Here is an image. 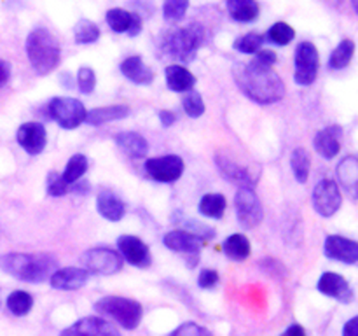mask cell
<instances>
[{
	"label": "cell",
	"mask_w": 358,
	"mask_h": 336,
	"mask_svg": "<svg viewBox=\"0 0 358 336\" xmlns=\"http://www.w3.org/2000/svg\"><path fill=\"white\" fill-rule=\"evenodd\" d=\"M233 79L245 97L261 105L276 104L285 97V84L271 65L254 58L248 63H236L233 66Z\"/></svg>",
	"instance_id": "obj_1"
},
{
	"label": "cell",
	"mask_w": 358,
	"mask_h": 336,
	"mask_svg": "<svg viewBox=\"0 0 358 336\" xmlns=\"http://www.w3.org/2000/svg\"><path fill=\"white\" fill-rule=\"evenodd\" d=\"M58 259L48 252L41 254H24V252H9L0 255V270L17 280L30 284H41L51 279L56 272Z\"/></svg>",
	"instance_id": "obj_2"
},
{
	"label": "cell",
	"mask_w": 358,
	"mask_h": 336,
	"mask_svg": "<svg viewBox=\"0 0 358 336\" xmlns=\"http://www.w3.org/2000/svg\"><path fill=\"white\" fill-rule=\"evenodd\" d=\"M208 41V31L201 23H189L168 30L161 38V52L178 63L194 62L198 51Z\"/></svg>",
	"instance_id": "obj_3"
},
{
	"label": "cell",
	"mask_w": 358,
	"mask_h": 336,
	"mask_svg": "<svg viewBox=\"0 0 358 336\" xmlns=\"http://www.w3.org/2000/svg\"><path fill=\"white\" fill-rule=\"evenodd\" d=\"M27 55L31 66L38 76H48L62 59V48L59 42L48 28L37 27L27 37Z\"/></svg>",
	"instance_id": "obj_4"
},
{
	"label": "cell",
	"mask_w": 358,
	"mask_h": 336,
	"mask_svg": "<svg viewBox=\"0 0 358 336\" xmlns=\"http://www.w3.org/2000/svg\"><path fill=\"white\" fill-rule=\"evenodd\" d=\"M94 310L129 331L138 328L143 317L142 304L138 301L122 296H103L94 303Z\"/></svg>",
	"instance_id": "obj_5"
},
{
	"label": "cell",
	"mask_w": 358,
	"mask_h": 336,
	"mask_svg": "<svg viewBox=\"0 0 358 336\" xmlns=\"http://www.w3.org/2000/svg\"><path fill=\"white\" fill-rule=\"evenodd\" d=\"M80 265L90 275H114L121 272L124 261L117 251L108 247H94L84 252Z\"/></svg>",
	"instance_id": "obj_6"
},
{
	"label": "cell",
	"mask_w": 358,
	"mask_h": 336,
	"mask_svg": "<svg viewBox=\"0 0 358 336\" xmlns=\"http://www.w3.org/2000/svg\"><path fill=\"white\" fill-rule=\"evenodd\" d=\"M86 107L76 98L56 97L49 102V115L65 130H76L80 122L86 121Z\"/></svg>",
	"instance_id": "obj_7"
},
{
	"label": "cell",
	"mask_w": 358,
	"mask_h": 336,
	"mask_svg": "<svg viewBox=\"0 0 358 336\" xmlns=\"http://www.w3.org/2000/svg\"><path fill=\"white\" fill-rule=\"evenodd\" d=\"M296 72L294 79L299 86H311L317 80L318 69H320V55L313 42L304 41L296 48Z\"/></svg>",
	"instance_id": "obj_8"
},
{
	"label": "cell",
	"mask_w": 358,
	"mask_h": 336,
	"mask_svg": "<svg viewBox=\"0 0 358 336\" xmlns=\"http://www.w3.org/2000/svg\"><path fill=\"white\" fill-rule=\"evenodd\" d=\"M234 209H236L238 223L245 230L259 226L264 217L261 198L254 191V188H238L236 196H234Z\"/></svg>",
	"instance_id": "obj_9"
},
{
	"label": "cell",
	"mask_w": 358,
	"mask_h": 336,
	"mask_svg": "<svg viewBox=\"0 0 358 336\" xmlns=\"http://www.w3.org/2000/svg\"><path fill=\"white\" fill-rule=\"evenodd\" d=\"M313 209L322 217H332L343 205V195L339 191L338 182L331 181V178H324L318 182L313 189Z\"/></svg>",
	"instance_id": "obj_10"
},
{
	"label": "cell",
	"mask_w": 358,
	"mask_h": 336,
	"mask_svg": "<svg viewBox=\"0 0 358 336\" xmlns=\"http://www.w3.org/2000/svg\"><path fill=\"white\" fill-rule=\"evenodd\" d=\"M163 241L170 251L178 252V254L184 255L189 268H194L199 261V252H201L203 241L205 240H201V238L196 237V234L187 233V231L175 230L164 234Z\"/></svg>",
	"instance_id": "obj_11"
},
{
	"label": "cell",
	"mask_w": 358,
	"mask_h": 336,
	"mask_svg": "<svg viewBox=\"0 0 358 336\" xmlns=\"http://www.w3.org/2000/svg\"><path fill=\"white\" fill-rule=\"evenodd\" d=\"M184 160L177 154H168V156L161 158H150L145 163V172L150 178L157 182H164V184H170V182L178 181L184 174Z\"/></svg>",
	"instance_id": "obj_12"
},
{
	"label": "cell",
	"mask_w": 358,
	"mask_h": 336,
	"mask_svg": "<svg viewBox=\"0 0 358 336\" xmlns=\"http://www.w3.org/2000/svg\"><path fill=\"white\" fill-rule=\"evenodd\" d=\"M59 336H121L115 326L103 317H84L73 322Z\"/></svg>",
	"instance_id": "obj_13"
},
{
	"label": "cell",
	"mask_w": 358,
	"mask_h": 336,
	"mask_svg": "<svg viewBox=\"0 0 358 336\" xmlns=\"http://www.w3.org/2000/svg\"><path fill=\"white\" fill-rule=\"evenodd\" d=\"M119 254L129 262V265L136 266V268H147L150 266L152 259H150L149 247L140 240L138 237L133 234H122L117 240Z\"/></svg>",
	"instance_id": "obj_14"
},
{
	"label": "cell",
	"mask_w": 358,
	"mask_h": 336,
	"mask_svg": "<svg viewBox=\"0 0 358 336\" xmlns=\"http://www.w3.org/2000/svg\"><path fill=\"white\" fill-rule=\"evenodd\" d=\"M325 255L334 261H341L345 265H355L358 262V241L341 237V234H331L325 238L324 244Z\"/></svg>",
	"instance_id": "obj_15"
},
{
	"label": "cell",
	"mask_w": 358,
	"mask_h": 336,
	"mask_svg": "<svg viewBox=\"0 0 358 336\" xmlns=\"http://www.w3.org/2000/svg\"><path fill=\"white\" fill-rule=\"evenodd\" d=\"M16 140L28 154L37 156L44 150L45 142H48V133H45L44 125H41V122H24L17 128Z\"/></svg>",
	"instance_id": "obj_16"
},
{
	"label": "cell",
	"mask_w": 358,
	"mask_h": 336,
	"mask_svg": "<svg viewBox=\"0 0 358 336\" xmlns=\"http://www.w3.org/2000/svg\"><path fill=\"white\" fill-rule=\"evenodd\" d=\"M317 287L322 294H325L329 298H334L339 303H352L353 298H355L348 280L334 272H325L320 276V280H318Z\"/></svg>",
	"instance_id": "obj_17"
},
{
	"label": "cell",
	"mask_w": 358,
	"mask_h": 336,
	"mask_svg": "<svg viewBox=\"0 0 358 336\" xmlns=\"http://www.w3.org/2000/svg\"><path fill=\"white\" fill-rule=\"evenodd\" d=\"M215 164L219 174L226 181L238 184L240 188H255V178L250 175V170L238 164L236 161H233L226 154H215Z\"/></svg>",
	"instance_id": "obj_18"
},
{
	"label": "cell",
	"mask_w": 358,
	"mask_h": 336,
	"mask_svg": "<svg viewBox=\"0 0 358 336\" xmlns=\"http://www.w3.org/2000/svg\"><path fill=\"white\" fill-rule=\"evenodd\" d=\"M107 23L115 34H128L129 37H136L142 31V18L135 13L114 7L107 10Z\"/></svg>",
	"instance_id": "obj_19"
},
{
	"label": "cell",
	"mask_w": 358,
	"mask_h": 336,
	"mask_svg": "<svg viewBox=\"0 0 358 336\" xmlns=\"http://www.w3.org/2000/svg\"><path fill=\"white\" fill-rule=\"evenodd\" d=\"M87 279H90V273L83 266H69V268L56 270L49 282H51L52 289L77 290L86 286Z\"/></svg>",
	"instance_id": "obj_20"
},
{
	"label": "cell",
	"mask_w": 358,
	"mask_h": 336,
	"mask_svg": "<svg viewBox=\"0 0 358 336\" xmlns=\"http://www.w3.org/2000/svg\"><path fill=\"white\" fill-rule=\"evenodd\" d=\"M341 136H343V128L338 125L327 126V128L320 130V132L315 135V149L325 160H332L339 154L341 150Z\"/></svg>",
	"instance_id": "obj_21"
},
{
	"label": "cell",
	"mask_w": 358,
	"mask_h": 336,
	"mask_svg": "<svg viewBox=\"0 0 358 336\" xmlns=\"http://www.w3.org/2000/svg\"><path fill=\"white\" fill-rule=\"evenodd\" d=\"M338 181L345 192L352 198L358 200V158L357 156H346L339 161L338 168Z\"/></svg>",
	"instance_id": "obj_22"
},
{
	"label": "cell",
	"mask_w": 358,
	"mask_h": 336,
	"mask_svg": "<svg viewBox=\"0 0 358 336\" xmlns=\"http://www.w3.org/2000/svg\"><path fill=\"white\" fill-rule=\"evenodd\" d=\"M96 209L101 217H105L107 220H114V223L121 220L126 214V205L122 203V200L108 189H103L96 196Z\"/></svg>",
	"instance_id": "obj_23"
},
{
	"label": "cell",
	"mask_w": 358,
	"mask_h": 336,
	"mask_svg": "<svg viewBox=\"0 0 358 336\" xmlns=\"http://www.w3.org/2000/svg\"><path fill=\"white\" fill-rule=\"evenodd\" d=\"M121 72L126 79L135 84H142V86H147L154 80L152 69H149L140 56H128L121 63Z\"/></svg>",
	"instance_id": "obj_24"
},
{
	"label": "cell",
	"mask_w": 358,
	"mask_h": 336,
	"mask_svg": "<svg viewBox=\"0 0 358 336\" xmlns=\"http://www.w3.org/2000/svg\"><path fill=\"white\" fill-rule=\"evenodd\" d=\"M131 108L128 105H107V107H98L93 111H87L86 122L91 126H101L105 122L117 121V119L128 118Z\"/></svg>",
	"instance_id": "obj_25"
},
{
	"label": "cell",
	"mask_w": 358,
	"mask_h": 336,
	"mask_svg": "<svg viewBox=\"0 0 358 336\" xmlns=\"http://www.w3.org/2000/svg\"><path fill=\"white\" fill-rule=\"evenodd\" d=\"M166 84L171 91H177V93L192 91L196 84V76L185 66L175 63L166 69Z\"/></svg>",
	"instance_id": "obj_26"
},
{
	"label": "cell",
	"mask_w": 358,
	"mask_h": 336,
	"mask_svg": "<svg viewBox=\"0 0 358 336\" xmlns=\"http://www.w3.org/2000/svg\"><path fill=\"white\" fill-rule=\"evenodd\" d=\"M115 144L128 154L129 158H143L149 153V144L145 136L136 132H121L115 135Z\"/></svg>",
	"instance_id": "obj_27"
},
{
	"label": "cell",
	"mask_w": 358,
	"mask_h": 336,
	"mask_svg": "<svg viewBox=\"0 0 358 336\" xmlns=\"http://www.w3.org/2000/svg\"><path fill=\"white\" fill-rule=\"evenodd\" d=\"M227 10L234 21L252 23L259 18L261 7H259L257 0H227Z\"/></svg>",
	"instance_id": "obj_28"
},
{
	"label": "cell",
	"mask_w": 358,
	"mask_h": 336,
	"mask_svg": "<svg viewBox=\"0 0 358 336\" xmlns=\"http://www.w3.org/2000/svg\"><path fill=\"white\" fill-rule=\"evenodd\" d=\"M222 251L224 254H226L229 259H233V261H245V259L250 255L252 247H250V241H248V238L245 237V234L234 233L224 241Z\"/></svg>",
	"instance_id": "obj_29"
},
{
	"label": "cell",
	"mask_w": 358,
	"mask_h": 336,
	"mask_svg": "<svg viewBox=\"0 0 358 336\" xmlns=\"http://www.w3.org/2000/svg\"><path fill=\"white\" fill-rule=\"evenodd\" d=\"M86 172H87V158L84 156V154H73V156L69 160V163H66L65 172L59 175H62L63 184L69 186L70 192H72V186L76 184V182L79 181Z\"/></svg>",
	"instance_id": "obj_30"
},
{
	"label": "cell",
	"mask_w": 358,
	"mask_h": 336,
	"mask_svg": "<svg viewBox=\"0 0 358 336\" xmlns=\"http://www.w3.org/2000/svg\"><path fill=\"white\" fill-rule=\"evenodd\" d=\"M353 55H355V42L352 38H343L338 48L332 51L331 58H329V66L332 70L346 69L352 63Z\"/></svg>",
	"instance_id": "obj_31"
},
{
	"label": "cell",
	"mask_w": 358,
	"mask_h": 336,
	"mask_svg": "<svg viewBox=\"0 0 358 336\" xmlns=\"http://www.w3.org/2000/svg\"><path fill=\"white\" fill-rule=\"evenodd\" d=\"M290 168H292L294 177L297 178V182H301V184L308 182L311 168V158L304 147H297V149H294V153L290 154Z\"/></svg>",
	"instance_id": "obj_32"
},
{
	"label": "cell",
	"mask_w": 358,
	"mask_h": 336,
	"mask_svg": "<svg viewBox=\"0 0 358 336\" xmlns=\"http://www.w3.org/2000/svg\"><path fill=\"white\" fill-rule=\"evenodd\" d=\"M226 198L220 192H208L199 202V210H201L203 216L212 217V219H220L224 212H226Z\"/></svg>",
	"instance_id": "obj_33"
},
{
	"label": "cell",
	"mask_w": 358,
	"mask_h": 336,
	"mask_svg": "<svg viewBox=\"0 0 358 336\" xmlns=\"http://www.w3.org/2000/svg\"><path fill=\"white\" fill-rule=\"evenodd\" d=\"M173 220H177V224L180 226L178 230L187 231V233L191 234H196V237H199L201 240H210V238L215 237V231H213L212 227L205 226V224H201L196 219H189V217H185L184 214L180 212L173 214Z\"/></svg>",
	"instance_id": "obj_34"
},
{
	"label": "cell",
	"mask_w": 358,
	"mask_h": 336,
	"mask_svg": "<svg viewBox=\"0 0 358 336\" xmlns=\"http://www.w3.org/2000/svg\"><path fill=\"white\" fill-rule=\"evenodd\" d=\"M31 307H34V298L27 290H14L7 298V308L16 317H23V315L30 314Z\"/></svg>",
	"instance_id": "obj_35"
},
{
	"label": "cell",
	"mask_w": 358,
	"mask_h": 336,
	"mask_svg": "<svg viewBox=\"0 0 358 336\" xmlns=\"http://www.w3.org/2000/svg\"><path fill=\"white\" fill-rule=\"evenodd\" d=\"M73 37L77 44H93L100 38V28L90 20H80L73 28Z\"/></svg>",
	"instance_id": "obj_36"
},
{
	"label": "cell",
	"mask_w": 358,
	"mask_h": 336,
	"mask_svg": "<svg viewBox=\"0 0 358 336\" xmlns=\"http://www.w3.org/2000/svg\"><path fill=\"white\" fill-rule=\"evenodd\" d=\"M294 37H296V31H294V28L290 27L289 23H285V21H278V23L273 24L268 31L269 42H273V44L276 46H287L289 42L294 41Z\"/></svg>",
	"instance_id": "obj_37"
},
{
	"label": "cell",
	"mask_w": 358,
	"mask_h": 336,
	"mask_svg": "<svg viewBox=\"0 0 358 336\" xmlns=\"http://www.w3.org/2000/svg\"><path fill=\"white\" fill-rule=\"evenodd\" d=\"M262 42H264V37L261 34H255V31H250L247 35H241L234 41L233 48L236 51L243 52V55H255L259 49L262 48Z\"/></svg>",
	"instance_id": "obj_38"
},
{
	"label": "cell",
	"mask_w": 358,
	"mask_h": 336,
	"mask_svg": "<svg viewBox=\"0 0 358 336\" xmlns=\"http://www.w3.org/2000/svg\"><path fill=\"white\" fill-rule=\"evenodd\" d=\"M189 9V0H164L163 4V16L170 23L184 20L185 13Z\"/></svg>",
	"instance_id": "obj_39"
},
{
	"label": "cell",
	"mask_w": 358,
	"mask_h": 336,
	"mask_svg": "<svg viewBox=\"0 0 358 336\" xmlns=\"http://www.w3.org/2000/svg\"><path fill=\"white\" fill-rule=\"evenodd\" d=\"M182 105H184V111L191 118H201L205 114V102H203L201 93H198L194 90L187 91V94L182 100Z\"/></svg>",
	"instance_id": "obj_40"
},
{
	"label": "cell",
	"mask_w": 358,
	"mask_h": 336,
	"mask_svg": "<svg viewBox=\"0 0 358 336\" xmlns=\"http://www.w3.org/2000/svg\"><path fill=\"white\" fill-rule=\"evenodd\" d=\"M94 86H96V76H94V70L90 66H80L79 72H77V88H79L80 93L90 94L93 93Z\"/></svg>",
	"instance_id": "obj_41"
},
{
	"label": "cell",
	"mask_w": 358,
	"mask_h": 336,
	"mask_svg": "<svg viewBox=\"0 0 358 336\" xmlns=\"http://www.w3.org/2000/svg\"><path fill=\"white\" fill-rule=\"evenodd\" d=\"M168 336H213L208 329H205L203 326L196 324V322H184L182 326H178L175 331H171Z\"/></svg>",
	"instance_id": "obj_42"
},
{
	"label": "cell",
	"mask_w": 358,
	"mask_h": 336,
	"mask_svg": "<svg viewBox=\"0 0 358 336\" xmlns=\"http://www.w3.org/2000/svg\"><path fill=\"white\" fill-rule=\"evenodd\" d=\"M66 192H70V188L63 184L62 175H59L58 172H51V174L48 175V195L59 198V196H65Z\"/></svg>",
	"instance_id": "obj_43"
},
{
	"label": "cell",
	"mask_w": 358,
	"mask_h": 336,
	"mask_svg": "<svg viewBox=\"0 0 358 336\" xmlns=\"http://www.w3.org/2000/svg\"><path fill=\"white\" fill-rule=\"evenodd\" d=\"M198 280L201 289H212V287H215L217 282H219V273H217L215 270H203V272L199 273Z\"/></svg>",
	"instance_id": "obj_44"
},
{
	"label": "cell",
	"mask_w": 358,
	"mask_h": 336,
	"mask_svg": "<svg viewBox=\"0 0 358 336\" xmlns=\"http://www.w3.org/2000/svg\"><path fill=\"white\" fill-rule=\"evenodd\" d=\"M255 58H257L259 62L266 63V65H271V66L278 62V56H276V52L271 51V49H259V51L255 52Z\"/></svg>",
	"instance_id": "obj_45"
},
{
	"label": "cell",
	"mask_w": 358,
	"mask_h": 336,
	"mask_svg": "<svg viewBox=\"0 0 358 336\" xmlns=\"http://www.w3.org/2000/svg\"><path fill=\"white\" fill-rule=\"evenodd\" d=\"M343 336H358V315L346 322L343 328Z\"/></svg>",
	"instance_id": "obj_46"
},
{
	"label": "cell",
	"mask_w": 358,
	"mask_h": 336,
	"mask_svg": "<svg viewBox=\"0 0 358 336\" xmlns=\"http://www.w3.org/2000/svg\"><path fill=\"white\" fill-rule=\"evenodd\" d=\"M9 77H10V65L7 62H3V59H0V88L9 80Z\"/></svg>",
	"instance_id": "obj_47"
},
{
	"label": "cell",
	"mask_w": 358,
	"mask_h": 336,
	"mask_svg": "<svg viewBox=\"0 0 358 336\" xmlns=\"http://www.w3.org/2000/svg\"><path fill=\"white\" fill-rule=\"evenodd\" d=\"M280 336H306V331H304V328L301 324H292L290 328H287Z\"/></svg>",
	"instance_id": "obj_48"
},
{
	"label": "cell",
	"mask_w": 358,
	"mask_h": 336,
	"mask_svg": "<svg viewBox=\"0 0 358 336\" xmlns=\"http://www.w3.org/2000/svg\"><path fill=\"white\" fill-rule=\"evenodd\" d=\"M159 121H161V125L166 126V128H168V126H171L175 121H177V118H175L173 112L159 111Z\"/></svg>",
	"instance_id": "obj_49"
},
{
	"label": "cell",
	"mask_w": 358,
	"mask_h": 336,
	"mask_svg": "<svg viewBox=\"0 0 358 336\" xmlns=\"http://www.w3.org/2000/svg\"><path fill=\"white\" fill-rule=\"evenodd\" d=\"M352 6H353V9H355L357 14H358V0H352Z\"/></svg>",
	"instance_id": "obj_50"
}]
</instances>
